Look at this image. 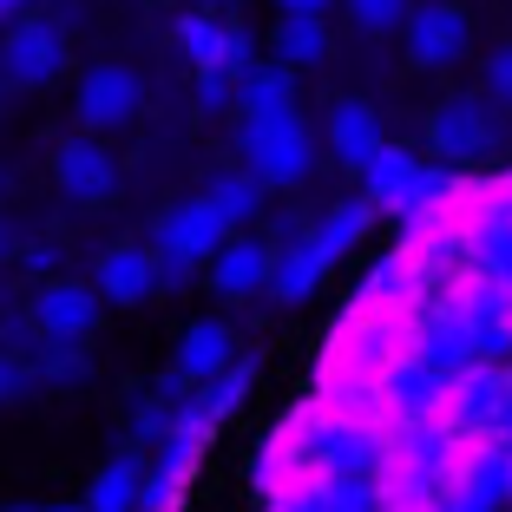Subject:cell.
<instances>
[{
  "label": "cell",
  "instance_id": "cell-8",
  "mask_svg": "<svg viewBox=\"0 0 512 512\" xmlns=\"http://www.w3.org/2000/svg\"><path fill=\"white\" fill-rule=\"evenodd\" d=\"M499 138L493 112H486V99H473V92H460V99H440L434 119H427V145L447 158V165H473V158H486Z\"/></svg>",
  "mask_w": 512,
  "mask_h": 512
},
{
  "label": "cell",
  "instance_id": "cell-29",
  "mask_svg": "<svg viewBox=\"0 0 512 512\" xmlns=\"http://www.w3.org/2000/svg\"><path fill=\"white\" fill-rule=\"evenodd\" d=\"M20 263H27L33 276H53V270H60V243H27V256H20Z\"/></svg>",
  "mask_w": 512,
  "mask_h": 512
},
{
  "label": "cell",
  "instance_id": "cell-15",
  "mask_svg": "<svg viewBox=\"0 0 512 512\" xmlns=\"http://www.w3.org/2000/svg\"><path fill=\"white\" fill-rule=\"evenodd\" d=\"M171 40H178V53L197 66V73H224V53H230V20H217V14H178ZM224 79H230V73H224Z\"/></svg>",
  "mask_w": 512,
  "mask_h": 512
},
{
  "label": "cell",
  "instance_id": "cell-24",
  "mask_svg": "<svg viewBox=\"0 0 512 512\" xmlns=\"http://www.w3.org/2000/svg\"><path fill=\"white\" fill-rule=\"evenodd\" d=\"M480 263H486V276H493L499 289H512V217L480 237Z\"/></svg>",
  "mask_w": 512,
  "mask_h": 512
},
{
  "label": "cell",
  "instance_id": "cell-21",
  "mask_svg": "<svg viewBox=\"0 0 512 512\" xmlns=\"http://www.w3.org/2000/svg\"><path fill=\"white\" fill-rule=\"evenodd\" d=\"M250 381H256V368H250V362H230L224 375H211V381H197L191 407H197V414H204V421L217 427V421H224V414H230V407H237L243 394H250Z\"/></svg>",
  "mask_w": 512,
  "mask_h": 512
},
{
  "label": "cell",
  "instance_id": "cell-30",
  "mask_svg": "<svg viewBox=\"0 0 512 512\" xmlns=\"http://www.w3.org/2000/svg\"><path fill=\"white\" fill-rule=\"evenodd\" d=\"M276 7H283V14H322L329 0H276Z\"/></svg>",
  "mask_w": 512,
  "mask_h": 512
},
{
  "label": "cell",
  "instance_id": "cell-26",
  "mask_svg": "<svg viewBox=\"0 0 512 512\" xmlns=\"http://www.w3.org/2000/svg\"><path fill=\"white\" fill-rule=\"evenodd\" d=\"M486 92H493L499 106H506V112H512V40H506V46H499L493 60H486Z\"/></svg>",
  "mask_w": 512,
  "mask_h": 512
},
{
  "label": "cell",
  "instance_id": "cell-28",
  "mask_svg": "<svg viewBox=\"0 0 512 512\" xmlns=\"http://www.w3.org/2000/svg\"><path fill=\"white\" fill-rule=\"evenodd\" d=\"M20 388H27V368H20V355H7V348H0V407L14 401Z\"/></svg>",
  "mask_w": 512,
  "mask_h": 512
},
{
  "label": "cell",
  "instance_id": "cell-4",
  "mask_svg": "<svg viewBox=\"0 0 512 512\" xmlns=\"http://www.w3.org/2000/svg\"><path fill=\"white\" fill-rule=\"evenodd\" d=\"M401 40H407V60L427 66V73H447V66L467 60L473 46V20L460 0H414L401 20Z\"/></svg>",
  "mask_w": 512,
  "mask_h": 512
},
{
  "label": "cell",
  "instance_id": "cell-16",
  "mask_svg": "<svg viewBox=\"0 0 512 512\" xmlns=\"http://www.w3.org/2000/svg\"><path fill=\"white\" fill-rule=\"evenodd\" d=\"M270 53H276V66H316L322 53H329V27H322V14H283L270 27Z\"/></svg>",
  "mask_w": 512,
  "mask_h": 512
},
{
  "label": "cell",
  "instance_id": "cell-9",
  "mask_svg": "<svg viewBox=\"0 0 512 512\" xmlns=\"http://www.w3.org/2000/svg\"><path fill=\"white\" fill-rule=\"evenodd\" d=\"M92 289H99V302H112V309L151 302L158 296V250H145V243H112V250L99 256V270H92Z\"/></svg>",
  "mask_w": 512,
  "mask_h": 512
},
{
  "label": "cell",
  "instance_id": "cell-34",
  "mask_svg": "<svg viewBox=\"0 0 512 512\" xmlns=\"http://www.w3.org/2000/svg\"><path fill=\"white\" fill-rule=\"evenodd\" d=\"M0 112H7V79H0Z\"/></svg>",
  "mask_w": 512,
  "mask_h": 512
},
{
  "label": "cell",
  "instance_id": "cell-14",
  "mask_svg": "<svg viewBox=\"0 0 512 512\" xmlns=\"http://www.w3.org/2000/svg\"><path fill=\"white\" fill-rule=\"evenodd\" d=\"M230 362H237V348H230V329H224V322H191V329H184V342H178V368H171V375H178L184 388H197V381L224 375Z\"/></svg>",
  "mask_w": 512,
  "mask_h": 512
},
{
  "label": "cell",
  "instance_id": "cell-35",
  "mask_svg": "<svg viewBox=\"0 0 512 512\" xmlns=\"http://www.w3.org/2000/svg\"><path fill=\"white\" fill-rule=\"evenodd\" d=\"M211 7H237V0H211Z\"/></svg>",
  "mask_w": 512,
  "mask_h": 512
},
{
  "label": "cell",
  "instance_id": "cell-20",
  "mask_svg": "<svg viewBox=\"0 0 512 512\" xmlns=\"http://www.w3.org/2000/svg\"><path fill=\"white\" fill-rule=\"evenodd\" d=\"M204 204L224 217V230H243V224H256V217H263V184H256L250 171H224V178H211Z\"/></svg>",
  "mask_w": 512,
  "mask_h": 512
},
{
  "label": "cell",
  "instance_id": "cell-3",
  "mask_svg": "<svg viewBox=\"0 0 512 512\" xmlns=\"http://www.w3.org/2000/svg\"><path fill=\"white\" fill-rule=\"evenodd\" d=\"M60 73H66L60 20H46V14H14V20H7V33H0V79L40 92V86H53Z\"/></svg>",
  "mask_w": 512,
  "mask_h": 512
},
{
  "label": "cell",
  "instance_id": "cell-33",
  "mask_svg": "<svg viewBox=\"0 0 512 512\" xmlns=\"http://www.w3.org/2000/svg\"><path fill=\"white\" fill-rule=\"evenodd\" d=\"M0 256H7V217H0Z\"/></svg>",
  "mask_w": 512,
  "mask_h": 512
},
{
  "label": "cell",
  "instance_id": "cell-19",
  "mask_svg": "<svg viewBox=\"0 0 512 512\" xmlns=\"http://www.w3.org/2000/svg\"><path fill=\"white\" fill-rule=\"evenodd\" d=\"M138 493H145V460L138 453H119L99 480H92V493L79 499L86 512H138Z\"/></svg>",
  "mask_w": 512,
  "mask_h": 512
},
{
  "label": "cell",
  "instance_id": "cell-18",
  "mask_svg": "<svg viewBox=\"0 0 512 512\" xmlns=\"http://www.w3.org/2000/svg\"><path fill=\"white\" fill-rule=\"evenodd\" d=\"M322 270H329V263L316 256V243H309V237H296L289 250H276V263H270V283H263V289H270L276 302H302L309 289L322 283Z\"/></svg>",
  "mask_w": 512,
  "mask_h": 512
},
{
  "label": "cell",
  "instance_id": "cell-22",
  "mask_svg": "<svg viewBox=\"0 0 512 512\" xmlns=\"http://www.w3.org/2000/svg\"><path fill=\"white\" fill-rule=\"evenodd\" d=\"M40 375L60 381V388H73V381L92 375V362H86V348H79V342H40Z\"/></svg>",
  "mask_w": 512,
  "mask_h": 512
},
{
  "label": "cell",
  "instance_id": "cell-17",
  "mask_svg": "<svg viewBox=\"0 0 512 512\" xmlns=\"http://www.w3.org/2000/svg\"><path fill=\"white\" fill-rule=\"evenodd\" d=\"M368 224H375V204H368V197H348V204H335V211L309 230V243H316L322 263H335V256H348L355 243L368 237Z\"/></svg>",
  "mask_w": 512,
  "mask_h": 512
},
{
  "label": "cell",
  "instance_id": "cell-37",
  "mask_svg": "<svg viewBox=\"0 0 512 512\" xmlns=\"http://www.w3.org/2000/svg\"><path fill=\"white\" fill-rule=\"evenodd\" d=\"M7 512H20V506H7Z\"/></svg>",
  "mask_w": 512,
  "mask_h": 512
},
{
  "label": "cell",
  "instance_id": "cell-36",
  "mask_svg": "<svg viewBox=\"0 0 512 512\" xmlns=\"http://www.w3.org/2000/svg\"><path fill=\"white\" fill-rule=\"evenodd\" d=\"M0 191H7V171H0Z\"/></svg>",
  "mask_w": 512,
  "mask_h": 512
},
{
  "label": "cell",
  "instance_id": "cell-31",
  "mask_svg": "<svg viewBox=\"0 0 512 512\" xmlns=\"http://www.w3.org/2000/svg\"><path fill=\"white\" fill-rule=\"evenodd\" d=\"M20 7H27V0H0V20H14Z\"/></svg>",
  "mask_w": 512,
  "mask_h": 512
},
{
  "label": "cell",
  "instance_id": "cell-12",
  "mask_svg": "<svg viewBox=\"0 0 512 512\" xmlns=\"http://www.w3.org/2000/svg\"><path fill=\"white\" fill-rule=\"evenodd\" d=\"M388 145L381 138V119H375V106H362V99H342V106L329 112V151L342 158L348 171H362L375 151Z\"/></svg>",
  "mask_w": 512,
  "mask_h": 512
},
{
  "label": "cell",
  "instance_id": "cell-6",
  "mask_svg": "<svg viewBox=\"0 0 512 512\" xmlns=\"http://www.w3.org/2000/svg\"><path fill=\"white\" fill-rule=\"evenodd\" d=\"M99 316H106V302H99V289L92 283H73V276H53V283L33 289L27 302V322L40 342H86L92 329H99Z\"/></svg>",
  "mask_w": 512,
  "mask_h": 512
},
{
  "label": "cell",
  "instance_id": "cell-13",
  "mask_svg": "<svg viewBox=\"0 0 512 512\" xmlns=\"http://www.w3.org/2000/svg\"><path fill=\"white\" fill-rule=\"evenodd\" d=\"M237 119H289L296 112V73L289 66H250L237 79Z\"/></svg>",
  "mask_w": 512,
  "mask_h": 512
},
{
  "label": "cell",
  "instance_id": "cell-7",
  "mask_svg": "<svg viewBox=\"0 0 512 512\" xmlns=\"http://www.w3.org/2000/svg\"><path fill=\"white\" fill-rule=\"evenodd\" d=\"M53 184H60L66 204H79V211H92V204H112V191H119V158H112L99 138L73 132L53 145Z\"/></svg>",
  "mask_w": 512,
  "mask_h": 512
},
{
  "label": "cell",
  "instance_id": "cell-27",
  "mask_svg": "<svg viewBox=\"0 0 512 512\" xmlns=\"http://www.w3.org/2000/svg\"><path fill=\"white\" fill-rule=\"evenodd\" d=\"M171 414H178V407H171V394H151V401L138 407V434H145V440H165Z\"/></svg>",
  "mask_w": 512,
  "mask_h": 512
},
{
  "label": "cell",
  "instance_id": "cell-10",
  "mask_svg": "<svg viewBox=\"0 0 512 512\" xmlns=\"http://www.w3.org/2000/svg\"><path fill=\"white\" fill-rule=\"evenodd\" d=\"M270 263H276V250L263 237H224L211 256V289L217 296H250V289L270 283Z\"/></svg>",
  "mask_w": 512,
  "mask_h": 512
},
{
  "label": "cell",
  "instance_id": "cell-1",
  "mask_svg": "<svg viewBox=\"0 0 512 512\" xmlns=\"http://www.w3.org/2000/svg\"><path fill=\"white\" fill-rule=\"evenodd\" d=\"M237 151H243V171H250L263 191H289L316 171V138L309 125L289 112V119H237Z\"/></svg>",
  "mask_w": 512,
  "mask_h": 512
},
{
  "label": "cell",
  "instance_id": "cell-32",
  "mask_svg": "<svg viewBox=\"0 0 512 512\" xmlns=\"http://www.w3.org/2000/svg\"><path fill=\"white\" fill-rule=\"evenodd\" d=\"M40 512H86V506H40Z\"/></svg>",
  "mask_w": 512,
  "mask_h": 512
},
{
  "label": "cell",
  "instance_id": "cell-2",
  "mask_svg": "<svg viewBox=\"0 0 512 512\" xmlns=\"http://www.w3.org/2000/svg\"><path fill=\"white\" fill-rule=\"evenodd\" d=\"M230 230H224V217L204 204V197H184V204H171L165 217H158V289H178V283H191L204 263L217 256V243H224Z\"/></svg>",
  "mask_w": 512,
  "mask_h": 512
},
{
  "label": "cell",
  "instance_id": "cell-11",
  "mask_svg": "<svg viewBox=\"0 0 512 512\" xmlns=\"http://www.w3.org/2000/svg\"><path fill=\"white\" fill-rule=\"evenodd\" d=\"M414 178H421V158L401 145H381L375 158L362 165V197L375 204V211H394L401 217V204L414 197Z\"/></svg>",
  "mask_w": 512,
  "mask_h": 512
},
{
  "label": "cell",
  "instance_id": "cell-23",
  "mask_svg": "<svg viewBox=\"0 0 512 512\" xmlns=\"http://www.w3.org/2000/svg\"><path fill=\"white\" fill-rule=\"evenodd\" d=\"M407 7H414V0H348V20L362 33H394L407 20Z\"/></svg>",
  "mask_w": 512,
  "mask_h": 512
},
{
  "label": "cell",
  "instance_id": "cell-25",
  "mask_svg": "<svg viewBox=\"0 0 512 512\" xmlns=\"http://www.w3.org/2000/svg\"><path fill=\"white\" fill-rule=\"evenodd\" d=\"M230 99H237V79L197 73V112H230Z\"/></svg>",
  "mask_w": 512,
  "mask_h": 512
},
{
  "label": "cell",
  "instance_id": "cell-5",
  "mask_svg": "<svg viewBox=\"0 0 512 512\" xmlns=\"http://www.w3.org/2000/svg\"><path fill=\"white\" fill-rule=\"evenodd\" d=\"M145 112V79L132 73V66L106 60V66H92L86 79H79L73 92V119L86 138H106V132H125V125Z\"/></svg>",
  "mask_w": 512,
  "mask_h": 512
}]
</instances>
